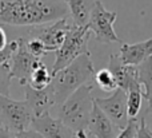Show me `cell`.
<instances>
[{
    "mask_svg": "<svg viewBox=\"0 0 152 138\" xmlns=\"http://www.w3.org/2000/svg\"><path fill=\"white\" fill-rule=\"evenodd\" d=\"M71 26L72 23L68 21V18H64L60 20L52 21V23L43 24V26L28 27L23 35H16V36L34 38V39H37L43 43L47 52L48 51H56L61 46Z\"/></svg>",
    "mask_w": 152,
    "mask_h": 138,
    "instance_id": "cell-7",
    "label": "cell"
},
{
    "mask_svg": "<svg viewBox=\"0 0 152 138\" xmlns=\"http://www.w3.org/2000/svg\"><path fill=\"white\" fill-rule=\"evenodd\" d=\"M144 114H145V115H147V114H151V115H152V109H148V107H147V110H145Z\"/></svg>",
    "mask_w": 152,
    "mask_h": 138,
    "instance_id": "cell-29",
    "label": "cell"
},
{
    "mask_svg": "<svg viewBox=\"0 0 152 138\" xmlns=\"http://www.w3.org/2000/svg\"><path fill=\"white\" fill-rule=\"evenodd\" d=\"M51 79H52V74H51V71L47 69V66L43 63L42 59H40V61L35 64V69L31 74V78H29L28 86H31L35 90H43V89L50 86Z\"/></svg>",
    "mask_w": 152,
    "mask_h": 138,
    "instance_id": "cell-18",
    "label": "cell"
},
{
    "mask_svg": "<svg viewBox=\"0 0 152 138\" xmlns=\"http://www.w3.org/2000/svg\"><path fill=\"white\" fill-rule=\"evenodd\" d=\"M95 105L108 117V120L118 126L124 129L128 122V109H127V93L121 89H116L111 97L107 98H95Z\"/></svg>",
    "mask_w": 152,
    "mask_h": 138,
    "instance_id": "cell-8",
    "label": "cell"
},
{
    "mask_svg": "<svg viewBox=\"0 0 152 138\" xmlns=\"http://www.w3.org/2000/svg\"><path fill=\"white\" fill-rule=\"evenodd\" d=\"M108 70H110L111 74L115 78L118 87L124 90L126 93L128 90L129 83L137 78V67L124 64L121 62V59L119 58V55H116V54H112L110 56Z\"/></svg>",
    "mask_w": 152,
    "mask_h": 138,
    "instance_id": "cell-14",
    "label": "cell"
},
{
    "mask_svg": "<svg viewBox=\"0 0 152 138\" xmlns=\"http://www.w3.org/2000/svg\"><path fill=\"white\" fill-rule=\"evenodd\" d=\"M74 138H88V133L87 131H77L74 134Z\"/></svg>",
    "mask_w": 152,
    "mask_h": 138,
    "instance_id": "cell-28",
    "label": "cell"
},
{
    "mask_svg": "<svg viewBox=\"0 0 152 138\" xmlns=\"http://www.w3.org/2000/svg\"><path fill=\"white\" fill-rule=\"evenodd\" d=\"M118 19V13L115 11H108L102 1L96 0L95 7L91 12L88 20V30L95 35L96 42L103 44L120 42V38L115 32L113 23Z\"/></svg>",
    "mask_w": 152,
    "mask_h": 138,
    "instance_id": "cell-6",
    "label": "cell"
},
{
    "mask_svg": "<svg viewBox=\"0 0 152 138\" xmlns=\"http://www.w3.org/2000/svg\"><path fill=\"white\" fill-rule=\"evenodd\" d=\"M139 122H140V118H128V122H127L126 128L121 129L116 138H136Z\"/></svg>",
    "mask_w": 152,
    "mask_h": 138,
    "instance_id": "cell-22",
    "label": "cell"
},
{
    "mask_svg": "<svg viewBox=\"0 0 152 138\" xmlns=\"http://www.w3.org/2000/svg\"><path fill=\"white\" fill-rule=\"evenodd\" d=\"M87 133L96 138H116L118 134L120 133V129L115 126L108 117L95 105L94 102V109L89 115L88 121V128H87Z\"/></svg>",
    "mask_w": 152,
    "mask_h": 138,
    "instance_id": "cell-13",
    "label": "cell"
},
{
    "mask_svg": "<svg viewBox=\"0 0 152 138\" xmlns=\"http://www.w3.org/2000/svg\"><path fill=\"white\" fill-rule=\"evenodd\" d=\"M23 38V36H21ZM24 42H26V46H27V50L29 51L32 56L37 59H42L43 56L47 54V50L45 47L43 46V43L37 39H34V38H23Z\"/></svg>",
    "mask_w": 152,
    "mask_h": 138,
    "instance_id": "cell-21",
    "label": "cell"
},
{
    "mask_svg": "<svg viewBox=\"0 0 152 138\" xmlns=\"http://www.w3.org/2000/svg\"><path fill=\"white\" fill-rule=\"evenodd\" d=\"M143 90L139 80L134 79L127 90V109H128V118H137L142 110L143 102Z\"/></svg>",
    "mask_w": 152,
    "mask_h": 138,
    "instance_id": "cell-16",
    "label": "cell"
},
{
    "mask_svg": "<svg viewBox=\"0 0 152 138\" xmlns=\"http://www.w3.org/2000/svg\"><path fill=\"white\" fill-rule=\"evenodd\" d=\"M16 138H44L39 131L34 130V129H27V130L23 131H19V133H15Z\"/></svg>",
    "mask_w": 152,
    "mask_h": 138,
    "instance_id": "cell-25",
    "label": "cell"
},
{
    "mask_svg": "<svg viewBox=\"0 0 152 138\" xmlns=\"http://www.w3.org/2000/svg\"><path fill=\"white\" fill-rule=\"evenodd\" d=\"M18 40V47H16L15 52L12 54V58L10 61V69H11V77L19 79L20 85L26 86L28 85L31 74L35 69V64L40 61V59L35 58L29 54L27 50L26 42L21 36H15Z\"/></svg>",
    "mask_w": 152,
    "mask_h": 138,
    "instance_id": "cell-9",
    "label": "cell"
},
{
    "mask_svg": "<svg viewBox=\"0 0 152 138\" xmlns=\"http://www.w3.org/2000/svg\"><path fill=\"white\" fill-rule=\"evenodd\" d=\"M11 69L10 63H5L0 66V95L10 97V87H11Z\"/></svg>",
    "mask_w": 152,
    "mask_h": 138,
    "instance_id": "cell-20",
    "label": "cell"
},
{
    "mask_svg": "<svg viewBox=\"0 0 152 138\" xmlns=\"http://www.w3.org/2000/svg\"><path fill=\"white\" fill-rule=\"evenodd\" d=\"M119 58L127 66L137 67L148 58H152V38L134 44L123 43L120 47Z\"/></svg>",
    "mask_w": 152,
    "mask_h": 138,
    "instance_id": "cell-12",
    "label": "cell"
},
{
    "mask_svg": "<svg viewBox=\"0 0 152 138\" xmlns=\"http://www.w3.org/2000/svg\"><path fill=\"white\" fill-rule=\"evenodd\" d=\"M66 0H0V26L28 28L68 18Z\"/></svg>",
    "mask_w": 152,
    "mask_h": 138,
    "instance_id": "cell-1",
    "label": "cell"
},
{
    "mask_svg": "<svg viewBox=\"0 0 152 138\" xmlns=\"http://www.w3.org/2000/svg\"><path fill=\"white\" fill-rule=\"evenodd\" d=\"M31 129L39 131L44 138H74L75 134L60 120L52 117L50 113L35 117L31 122Z\"/></svg>",
    "mask_w": 152,
    "mask_h": 138,
    "instance_id": "cell-10",
    "label": "cell"
},
{
    "mask_svg": "<svg viewBox=\"0 0 152 138\" xmlns=\"http://www.w3.org/2000/svg\"><path fill=\"white\" fill-rule=\"evenodd\" d=\"M26 102L31 109L34 118L50 113L51 107L55 106V97H53L52 87L48 86L43 90H35L31 86L26 85Z\"/></svg>",
    "mask_w": 152,
    "mask_h": 138,
    "instance_id": "cell-11",
    "label": "cell"
},
{
    "mask_svg": "<svg viewBox=\"0 0 152 138\" xmlns=\"http://www.w3.org/2000/svg\"><path fill=\"white\" fill-rule=\"evenodd\" d=\"M0 126H4V125H3V122H1V120H0Z\"/></svg>",
    "mask_w": 152,
    "mask_h": 138,
    "instance_id": "cell-30",
    "label": "cell"
},
{
    "mask_svg": "<svg viewBox=\"0 0 152 138\" xmlns=\"http://www.w3.org/2000/svg\"><path fill=\"white\" fill-rule=\"evenodd\" d=\"M10 43V38H8V31L3 26H0V51L4 50L7 44Z\"/></svg>",
    "mask_w": 152,
    "mask_h": 138,
    "instance_id": "cell-26",
    "label": "cell"
},
{
    "mask_svg": "<svg viewBox=\"0 0 152 138\" xmlns=\"http://www.w3.org/2000/svg\"><path fill=\"white\" fill-rule=\"evenodd\" d=\"M66 1L68 5L72 24L77 27H86L88 24L96 0H66Z\"/></svg>",
    "mask_w": 152,
    "mask_h": 138,
    "instance_id": "cell-15",
    "label": "cell"
},
{
    "mask_svg": "<svg viewBox=\"0 0 152 138\" xmlns=\"http://www.w3.org/2000/svg\"><path fill=\"white\" fill-rule=\"evenodd\" d=\"M136 138H152V130H151L150 128H148L147 120H145V115H144V114L140 117L139 129H137Z\"/></svg>",
    "mask_w": 152,
    "mask_h": 138,
    "instance_id": "cell-24",
    "label": "cell"
},
{
    "mask_svg": "<svg viewBox=\"0 0 152 138\" xmlns=\"http://www.w3.org/2000/svg\"><path fill=\"white\" fill-rule=\"evenodd\" d=\"M0 138H16L15 133L5 126H0Z\"/></svg>",
    "mask_w": 152,
    "mask_h": 138,
    "instance_id": "cell-27",
    "label": "cell"
},
{
    "mask_svg": "<svg viewBox=\"0 0 152 138\" xmlns=\"http://www.w3.org/2000/svg\"><path fill=\"white\" fill-rule=\"evenodd\" d=\"M94 83L79 87L61 105L56 106V117L74 133L87 131L91 111L94 109Z\"/></svg>",
    "mask_w": 152,
    "mask_h": 138,
    "instance_id": "cell-3",
    "label": "cell"
},
{
    "mask_svg": "<svg viewBox=\"0 0 152 138\" xmlns=\"http://www.w3.org/2000/svg\"><path fill=\"white\" fill-rule=\"evenodd\" d=\"M0 120L11 131L19 133L31 128L34 114L26 101H15L11 97L0 95Z\"/></svg>",
    "mask_w": 152,
    "mask_h": 138,
    "instance_id": "cell-5",
    "label": "cell"
},
{
    "mask_svg": "<svg viewBox=\"0 0 152 138\" xmlns=\"http://www.w3.org/2000/svg\"><path fill=\"white\" fill-rule=\"evenodd\" d=\"M94 80L97 85V87L100 90L105 91V93H111V91H115L118 89L115 78H113V75L111 74V71L108 69H102L97 72H95Z\"/></svg>",
    "mask_w": 152,
    "mask_h": 138,
    "instance_id": "cell-19",
    "label": "cell"
},
{
    "mask_svg": "<svg viewBox=\"0 0 152 138\" xmlns=\"http://www.w3.org/2000/svg\"><path fill=\"white\" fill-rule=\"evenodd\" d=\"M95 77V67L91 55L84 54L60 71L52 74L50 86L55 97V106L61 105L79 87L88 85Z\"/></svg>",
    "mask_w": 152,
    "mask_h": 138,
    "instance_id": "cell-2",
    "label": "cell"
},
{
    "mask_svg": "<svg viewBox=\"0 0 152 138\" xmlns=\"http://www.w3.org/2000/svg\"><path fill=\"white\" fill-rule=\"evenodd\" d=\"M89 38H91V31L88 30L87 26L77 27L75 24H72L71 28L67 32L66 38H64L61 46L59 47V50L55 51L56 56L55 62L52 64L51 74L60 71L61 69L67 67L80 55H84V54L91 55V52L88 50Z\"/></svg>",
    "mask_w": 152,
    "mask_h": 138,
    "instance_id": "cell-4",
    "label": "cell"
},
{
    "mask_svg": "<svg viewBox=\"0 0 152 138\" xmlns=\"http://www.w3.org/2000/svg\"><path fill=\"white\" fill-rule=\"evenodd\" d=\"M16 47H18V40L13 38V39L10 40V43L7 44V47L4 50L0 51V66L5 63H10L11 58H12V54L15 52Z\"/></svg>",
    "mask_w": 152,
    "mask_h": 138,
    "instance_id": "cell-23",
    "label": "cell"
},
{
    "mask_svg": "<svg viewBox=\"0 0 152 138\" xmlns=\"http://www.w3.org/2000/svg\"><path fill=\"white\" fill-rule=\"evenodd\" d=\"M137 80L144 86L143 98L148 102V109H152V58L137 66Z\"/></svg>",
    "mask_w": 152,
    "mask_h": 138,
    "instance_id": "cell-17",
    "label": "cell"
}]
</instances>
